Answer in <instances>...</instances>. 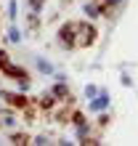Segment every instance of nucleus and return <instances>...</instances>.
<instances>
[{
    "label": "nucleus",
    "instance_id": "f257e3e1",
    "mask_svg": "<svg viewBox=\"0 0 138 146\" xmlns=\"http://www.w3.org/2000/svg\"><path fill=\"white\" fill-rule=\"evenodd\" d=\"M0 72H3L5 77H11V80H16L21 88H27V85H29V74H27V69H21V66L11 64V58H8L5 50H0Z\"/></svg>",
    "mask_w": 138,
    "mask_h": 146
},
{
    "label": "nucleus",
    "instance_id": "f03ea898",
    "mask_svg": "<svg viewBox=\"0 0 138 146\" xmlns=\"http://www.w3.org/2000/svg\"><path fill=\"white\" fill-rule=\"evenodd\" d=\"M96 27L88 21H77V29H74V45L72 48H90L96 42Z\"/></svg>",
    "mask_w": 138,
    "mask_h": 146
},
{
    "label": "nucleus",
    "instance_id": "7ed1b4c3",
    "mask_svg": "<svg viewBox=\"0 0 138 146\" xmlns=\"http://www.w3.org/2000/svg\"><path fill=\"white\" fill-rule=\"evenodd\" d=\"M0 98H5V104L13 106V109H24V111L29 109V98L24 96V93H8V90H3V96H0Z\"/></svg>",
    "mask_w": 138,
    "mask_h": 146
},
{
    "label": "nucleus",
    "instance_id": "20e7f679",
    "mask_svg": "<svg viewBox=\"0 0 138 146\" xmlns=\"http://www.w3.org/2000/svg\"><path fill=\"white\" fill-rule=\"evenodd\" d=\"M74 29H77V21H66L61 29H58V42L64 48H72L74 45Z\"/></svg>",
    "mask_w": 138,
    "mask_h": 146
},
{
    "label": "nucleus",
    "instance_id": "39448f33",
    "mask_svg": "<svg viewBox=\"0 0 138 146\" xmlns=\"http://www.w3.org/2000/svg\"><path fill=\"white\" fill-rule=\"evenodd\" d=\"M106 106H109V96H106V93H98V98L90 101V109L93 111H104Z\"/></svg>",
    "mask_w": 138,
    "mask_h": 146
},
{
    "label": "nucleus",
    "instance_id": "423d86ee",
    "mask_svg": "<svg viewBox=\"0 0 138 146\" xmlns=\"http://www.w3.org/2000/svg\"><path fill=\"white\" fill-rule=\"evenodd\" d=\"M37 104H40V109H53V104H56V96H53V93H42V96L37 98Z\"/></svg>",
    "mask_w": 138,
    "mask_h": 146
},
{
    "label": "nucleus",
    "instance_id": "0eeeda50",
    "mask_svg": "<svg viewBox=\"0 0 138 146\" xmlns=\"http://www.w3.org/2000/svg\"><path fill=\"white\" fill-rule=\"evenodd\" d=\"M50 93H53L56 98H69V88H66L64 82H56V85H53V90H50Z\"/></svg>",
    "mask_w": 138,
    "mask_h": 146
},
{
    "label": "nucleus",
    "instance_id": "6e6552de",
    "mask_svg": "<svg viewBox=\"0 0 138 146\" xmlns=\"http://www.w3.org/2000/svg\"><path fill=\"white\" fill-rule=\"evenodd\" d=\"M11 143H16V146L29 143V135H27V133H13V135H11Z\"/></svg>",
    "mask_w": 138,
    "mask_h": 146
},
{
    "label": "nucleus",
    "instance_id": "1a4fd4ad",
    "mask_svg": "<svg viewBox=\"0 0 138 146\" xmlns=\"http://www.w3.org/2000/svg\"><path fill=\"white\" fill-rule=\"evenodd\" d=\"M16 8H19V5H16V0H11V3H8V19H11V21H16V16H19V13H16Z\"/></svg>",
    "mask_w": 138,
    "mask_h": 146
},
{
    "label": "nucleus",
    "instance_id": "9d476101",
    "mask_svg": "<svg viewBox=\"0 0 138 146\" xmlns=\"http://www.w3.org/2000/svg\"><path fill=\"white\" fill-rule=\"evenodd\" d=\"M37 69H40V72H45V74H50V72H53V66H50L48 61H42V58H37Z\"/></svg>",
    "mask_w": 138,
    "mask_h": 146
},
{
    "label": "nucleus",
    "instance_id": "9b49d317",
    "mask_svg": "<svg viewBox=\"0 0 138 146\" xmlns=\"http://www.w3.org/2000/svg\"><path fill=\"white\" fill-rule=\"evenodd\" d=\"M8 37H11L13 42H19V40H21V35H19V29H16V24H11V29H8Z\"/></svg>",
    "mask_w": 138,
    "mask_h": 146
},
{
    "label": "nucleus",
    "instance_id": "f8f14e48",
    "mask_svg": "<svg viewBox=\"0 0 138 146\" xmlns=\"http://www.w3.org/2000/svg\"><path fill=\"white\" fill-rule=\"evenodd\" d=\"M96 93H98V90L93 88V85H88V88H85V96H88V98H90V96H96Z\"/></svg>",
    "mask_w": 138,
    "mask_h": 146
},
{
    "label": "nucleus",
    "instance_id": "ddd939ff",
    "mask_svg": "<svg viewBox=\"0 0 138 146\" xmlns=\"http://www.w3.org/2000/svg\"><path fill=\"white\" fill-rule=\"evenodd\" d=\"M106 122H109V114H101V117H98V125L104 127V125H106Z\"/></svg>",
    "mask_w": 138,
    "mask_h": 146
}]
</instances>
